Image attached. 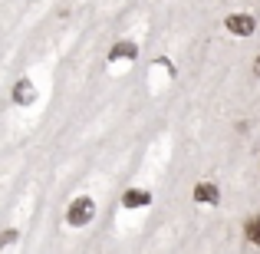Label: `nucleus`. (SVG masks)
Segmentation results:
<instances>
[{
    "mask_svg": "<svg viewBox=\"0 0 260 254\" xmlns=\"http://www.w3.org/2000/svg\"><path fill=\"white\" fill-rule=\"evenodd\" d=\"M95 218V202L89 195H79L70 202V211H66V221L73 224V228H83V224H89Z\"/></svg>",
    "mask_w": 260,
    "mask_h": 254,
    "instance_id": "nucleus-1",
    "label": "nucleus"
},
{
    "mask_svg": "<svg viewBox=\"0 0 260 254\" xmlns=\"http://www.w3.org/2000/svg\"><path fill=\"white\" fill-rule=\"evenodd\" d=\"M224 26H228L234 37H254L257 30V20L250 17V13H231L228 20H224Z\"/></svg>",
    "mask_w": 260,
    "mask_h": 254,
    "instance_id": "nucleus-2",
    "label": "nucleus"
},
{
    "mask_svg": "<svg viewBox=\"0 0 260 254\" xmlns=\"http://www.w3.org/2000/svg\"><path fill=\"white\" fill-rule=\"evenodd\" d=\"M194 202L198 205H217L221 202V188L214 182H198L194 185Z\"/></svg>",
    "mask_w": 260,
    "mask_h": 254,
    "instance_id": "nucleus-3",
    "label": "nucleus"
},
{
    "mask_svg": "<svg viewBox=\"0 0 260 254\" xmlns=\"http://www.w3.org/2000/svg\"><path fill=\"white\" fill-rule=\"evenodd\" d=\"M37 99V86L30 83V79H17V86H13V102H17V106H30V102Z\"/></svg>",
    "mask_w": 260,
    "mask_h": 254,
    "instance_id": "nucleus-4",
    "label": "nucleus"
},
{
    "mask_svg": "<svg viewBox=\"0 0 260 254\" xmlns=\"http://www.w3.org/2000/svg\"><path fill=\"white\" fill-rule=\"evenodd\" d=\"M135 53H139V46H135L132 40H122V43H115L112 50H109V63H119V60H135Z\"/></svg>",
    "mask_w": 260,
    "mask_h": 254,
    "instance_id": "nucleus-5",
    "label": "nucleus"
},
{
    "mask_svg": "<svg viewBox=\"0 0 260 254\" xmlns=\"http://www.w3.org/2000/svg\"><path fill=\"white\" fill-rule=\"evenodd\" d=\"M122 205H125V208H145V205H152V195H148L145 188H128L125 195H122Z\"/></svg>",
    "mask_w": 260,
    "mask_h": 254,
    "instance_id": "nucleus-6",
    "label": "nucleus"
},
{
    "mask_svg": "<svg viewBox=\"0 0 260 254\" xmlns=\"http://www.w3.org/2000/svg\"><path fill=\"white\" fill-rule=\"evenodd\" d=\"M244 235H247L250 244H257V248H260V215L247 218V224H244Z\"/></svg>",
    "mask_w": 260,
    "mask_h": 254,
    "instance_id": "nucleus-7",
    "label": "nucleus"
},
{
    "mask_svg": "<svg viewBox=\"0 0 260 254\" xmlns=\"http://www.w3.org/2000/svg\"><path fill=\"white\" fill-rule=\"evenodd\" d=\"M17 231H13V228H7V231H0V248H10V244H17Z\"/></svg>",
    "mask_w": 260,
    "mask_h": 254,
    "instance_id": "nucleus-8",
    "label": "nucleus"
},
{
    "mask_svg": "<svg viewBox=\"0 0 260 254\" xmlns=\"http://www.w3.org/2000/svg\"><path fill=\"white\" fill-rule=\"evenodd\" d=\"M254 76H257V79H260V57H257V60H254Z\"/></svg>",
    "mask_w": 260,
    "mask_h": 254,
    "instance_id": "nucleus-9",
    "label": "nucleus"
}]
</instances>
